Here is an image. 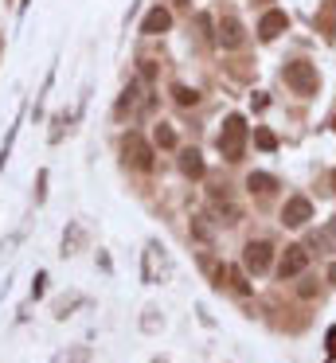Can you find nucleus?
Instances as JSON below:
<instances>
[{
	"mask_svg": "<svg viewBox=\"0 0 336 363\" xmlns=\"http://www.w3.org/2000/svg\"><path fill=\"white\" fill-rule=\"evenodd\" d=\"M219 152H223V160H242V149H246V121L239 118V113H231V118L223 121V129H219Z\"/></svg>",
	"mask_w": 336,
	"mask_h": 363,
	"instance_id": "nucleus-1",
	"label": "nucleus"
},
{
	"mask_svg": "<svg viewBox=\"0 0 336 363\" xmlns=\"http://www.w3.org/2000/svg\"><path fill=\"white\" fill-rule=\"evenodd\" d=\"M286 82L293 86V94H317L320 79H317V67L305 63V59H293V63H286Z\"/></svg>",
	"mask_w": 336,
	"mask_h": 363,
	"instance_id": "nucleus-2",
	"label": "nucleus"
},
{
	"mask_svg": "<svg viewBox=\"0 0 336 363\" xmlns=\"http://www.w3.org/2000/svg\"><path fill=\"white\" fill-rule=\"evenodd\" d=\"M273 262V246L266 242V238H250L246 250H242V266L250 269V274H266Z\"/></svg>",
	"mask_w": 336,
	"mask_h": 363,
	"instance_id": "nucleus-3",
	"label": "nucleus"
},
{
	"mask_svg": "<svg viewBox=\"0 0 336 363\" xmlns=\"http://www.w3.org/2000/svg\"><path fill=\"white\" fill-rule=\"evenodd\" d=\"M309 266V246H301V242H293V246H286L281 250V262H278V277L286 281V277H297L301 269Z\"/></svg>",
	"mask_w": 336,
	"mask_h": 363,
	"instance_id": "nucleus-4",
	"label": "nucleus"
},
{
	"mask_svg": "<svg viewBox=\"0 0 336 363\" xmlns=\"http://www.w3.org/2000/svg\"><path fill=\"white\" fill-rule=\"evenodd\" d=\"M121 152H125V160H129L133 168H141V172H148V168H153V149H148L137 133H129L121 141Z\"/></svg>",
	"mask_w": 336,
	"mask_h": 363,
	"instance_id": "nucleus-5",
	"label": "nucleus"
},
{
	"mask_svg": "<svg viewBox=\"0 0 336 363\" xmlns=\"http://www.w3.org/2000/svg\"><path fill=\"white\" fill-rule=\"evenodd\" d=\"M148 106H153V98L145 94V86H141V82H129L125 94H121V102H117V113H121V118L129 113V118H133V113H145Z\"/></svg>",
	"mask_w": 336,
	"mask_h": 363,
	"instance_id": "nucleus-6",
	"label": "nucleus"
},
{
	"mask_svg": "<svg viewBox=\"0 0 336 363\" xmlns=\"http://www.w3.org/2000/svg\"><path fill=\"white\" fill-rule=\"evenodd\" d=\"M313 219V203L305 196H289L286 207H281V223L286 227H305V223Z\"/></svg>",
	"mask_w": 336,
	"mask_h": 363,
	"instance_id": "nucleus-7",
	"label": "nucleus"
},
{
	"mask_svg": "<svg viewBox=\"0 0 336 363\" xmlns=\"http://www.w3.org/2000/svg\"><path fill=\"white\" fill-rule=\"evenodd\" d=\"M168 277V258H164V246L148 242L145 246V281H164Z\"/></svg>",
	"mask_w": 336,
	"mask_h": 363,
	"instance_id": "nucleus-8",
	"label": "nucleus"
},
{
	"mask_svg": "<svg viewBox=\"0 0 336 363\" xmlns=\"http://www.w3.org/2000/svg\"><path fill=\"white\" fill-rule=\"evenodd\" d=\"M242 43H246V32H242V24H239L234 16H223V24H219V48L239 51Z\"/></svg>",
	"mask_w": 336,
	"mask_h": 363,
	"instance_id": "nucleus-9",
	"label": "nucleus"
},
{
	"mask_svg": "<svg viewBox=\"0 0 336 363\" xmlns=\"http://www.w3.org/2000/svg\"><path fill=\"white\" fill-rule=\"evenodd\" d=\"M168 28H172V12L161 9V4H156V9H148V16L141 20V35H164Z\"/></svg>",
	"mask_w": 336,
	"mask_h": 363,
	"instance_id": "nucleus-10",
	"label": "nucleus"
},
{
	"mask_svg": "<svg viewBox=\"0 0 336 363\" xmlns=\"http://www.w3.org/2000/svg\"><path fill=\"white\" fill-rule=\"evenodd\" d=\"M286 28H289V16H286L281 9H270V12L262 16V24H258V35H262V40H278Z\"/></svg>",
	"mask_w": 336,
	"mask_h": 363,
	"instance_id": "nucleus-11",
	"label": "nucleus"
},
{
	"mask_svg": "<svg viewBox=\"0 0 336 363\" xmlns=\"http://www.w3.org/2000/svg\"><path fill=\"white\" fill-rule=\"evenodd\" d=\"M180 172H184L188 180H200V176H203V157L195 149H184V152H180Z\"/></svg>",
	"mask_w": 336,
	"mask_h": 363,
	"instance_id": "nucleus-12",
	"label": "nucleus"
},
{
	"mask_svg": "<svg viewBox=\"0 0 336 363\" xmlns=\"http://www.w3.org/2000/svg\"><path fill=\"white\" fill-rule=\"evenodd\" d=\"M211 207H215V211H223V215H227V223H239V207H234V199L227 196V191L211 188Z\"/></svg>",
	"mask_w": 336,
	"mask_h": 363,
	"instance_id": "nucleus-13",
	"label": "nucleus"
},
{
	"mask_svg": "<svg viewBox=\"0 0 336 363\" xmlns=\"http://www.w3.org/2000/svg\"><path fill=\"white\" fill-rule=\"evenodd\" d=\"M313 246H317V250H336V219H328L325 227L313 235Z\"/></svg>",
	"mask_w": 336,
	"mask_h": 363,
	"instance_id": "nucleus-14",
	"label": "nucleus"
},
{
	"mask_svg": "<svg viewBox=\"0 0 336 363\" xmlns=\"http://www.w3.org/2000/svg\"><path fill=\"white\" fill-rule=\"evenodd\" d=\"M246 188L258 191V196H270V191L278 188V180H273V176H266V172H250L246 176Z\"/></svg>",
	"mask_w": 336,
	"mask_h": 363,
	"instance_id": "nucleus-15",
	"label": "nucleus"
},
{
	"mask_svg": "<svg viewBox=\"0 0 336 363\" xmlns=\"http://www.w3.org/2000/svg\"><path fill=\"white\" fill-rule=\"evenodd\" d=\"M172 98H176L180 106H195V102H200V94H195V90H188V86H180V82L172 86Z\"/></svg>",
	"mask_w": 336,
	"mask_h": 363,
	"instance_id": "nucleus-16",
	"label": "nucleus"
},
{
	"mask_svg": "<svg viewBox=\"0 0 336 363\" xmlns=\"http://www.w3.org/2000/svg\"><path fill=\"white\" fill-rule=\"evenodd\" d=\"M156 145H161V149H176V133H172L168 125H156Z\"/></svg>",
	"mask_w": 336,
	"mask_h": 363,
	"instance_id": "nucleus-17",
	"label": "nucleus"
},
{
	"mask_svg": "<svg viewBox=\"0 0 336 363\" xmlns=\"http://www.w3.org/2000/svg\"><path fill=\"white\" fill-rule=\"evenodd\" d=\"M55 363H90V352H86V347H75L70 355H59Z\"/></svg>",
	"mask_w": 336,
	"mask_h": 363,
	"instance_id": "nucleus-18",
	"label": "nucleus"
},
{
	"mask_svg": "<svg viewBox=\"0 0 336 363\" xmlns=\"http://www.w3.org/2000/svg\"><path fill=\"white\" fill-rule=\"evenodd\" d=\"M254 141H258V149H266V152H270V149H278V137H273V133H266V129H258V133H254Z\"/></svg>",
	"mask_w": 336,
	"mask_h": 363,
	"instance_id": "nucleus-19",
	"label": "nucleus"
},
{
	"mask_svg": "<svg viewBox=\"0 0 336 363\" xmlns=\"http://www.w3.org/2000/svg\"><path fill=\"white\" fill-rule=\"evenodd\" d=\"M227 277H231V285H234V293H242V297H246V293H250V285H246V281H242V274H239V269H231V274H227Z\"/></svg>",
	"mask_w": 336,
	"mask_h": 363,
	"instance_id": "nucleus-20",
	"label": "nucleus"
},
{
	"mask_svg": "<svg viewBox=\"0 0 336 363\" xmlns=\"http://www.w3.org/2000/svg\"><path fill=\"white\" fill-rule=\"evenodd\" d=\"M192 230H195L200 238H211V227L203 223V215H195V219H192Z\"/></svg>",
	"mask_w": 336,
	"mask_h": 363,
	"instance_id": "nucleus-21",
	"label": "nucleus"
},
{
	"mask_svg": "<svg viewBox=\"0 0 336 363\" xmlns=\"http://www.w3.org/2000/svg\"><path fill=\"white\" fill-rule=\"evenodd\" d=\"M328 355H336V328H328Z\"/></svg>",
	"mask_w": 336,
	"mask_h": 363,
	"instance_id": "nucleus-22",
	"label": "nucleus"
},
{
	"mask_svg": "<svg viewBox=\"0 0 336 363\" xmlns=\"http://www.w3.org/2000/svg\"><path fill=\"white\" fill-rule=\"evenodd\" d=\"M328 281L336 285V262H332V266H328Z\"/></svg>",
	"mask_w": 336,
	"mask_h": 363,
	"instance_id": "nucleus-23",
	"label": "nucleus"
},
{
	"mask_svg": "<svg viewBox=\"0 0 336 363\" xmlns=\"http://www.w3.org/2000/svg\"><path fill=\"white\" fill-rule=\"evenodd\" d=\"M332 129H336V118H332Z\"/></svg>",
	"mask_w": 336,
	"mask_h": 363,
	"instance_id": "nucleus-24",
	"label": "nucleus"
},
{
	"mask_svg": "<svg viewBox=\"0 0 336 363\" xmlns=\"http://www.w3.org/2000/svg\"><path fill=\"white\" fill-rule=\"evenodd\" d=\"M332 184H336V176H332Z\"/></svg>",
	"mask_w": 336,
	"mask_h": 363,
	"instance_id": "nucleus-25",
	"label": "nucleus"
}]
</instances>
